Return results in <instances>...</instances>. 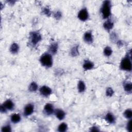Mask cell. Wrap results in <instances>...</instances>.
<instances>
[{"label": "cell", "mask_w": 132, "mask_h": 132, "mask_svg": "<svg viewBox=\"0 0 132 132\" xmlns=\"http://www.w3.org/2000/svg\"><path fill=\"white\" fill-rule=\"evenodd\" d=\"M114 26V22L110 19H107L103 23L104 28L108 31H110Z\"/></svg>", "instance_id": "4fadbf2b"}, {"label": "cell", "mask_w": 132, "mask_h": 132, "mask_svg": "<svg viewBox=\"0 0 132 132\" xmlns=\"http://www.w3.org/2000/svg\"><path fill=\"white\" fill-rule=\"evenodd\" d=\"M131 124H132L131 119L128 120V121H127V122L126 123V129L128 132H131V131H132Z\"/></svg>", "instance_id": "83f0119b"}, {"label": "cell", "mask_w": 132, "mask_h": 132, "mask_svg": "<svg viewBox=\"0 0 132 132\" xmlns=\"http://www.w3.org/2000/svg\"><path fill=\"white\" fill-rule=\"evenodd\" d=\"M54 16L56 20H59L62 17V13L60 11H56L54 14Z\"/></svg>", "instance_id": "f546056e"}, {"label": "cell", "mask_w": 132, "mask_h": 132, "mask_svg": "<svg viewBox=\"0 0 132 132\" xmlns=\"http://www.w3.org/2000/svg\"><path fill=\"white\" fill-rule=\"evenodd\" d=\"M42 13L44 15H46L47 16H50L51 15V11L50 9H49V8L47 7H45L43 8V9L42 10Z\"/></svg>", "instance_id": "f1b7e54d"}, {"label": "cell", "mask_w": 132, "mask_h": 132, "mask_svg": "<svg viewBox=\"0 0 132 132\" xmlns=\"http://www.w3.org/2000/svg\"><path fill=\"white\" fill-rule=\"evenodd\" d=\"M123 89L125 92L128 94L131 93L132 92V83L131 81H126L123 84Z\"/></svg>", "instance_id": "9a60e30c"}, {"label": "cell", "mask_w": 132, "mask_h": 132, "mask_svg": "<svg viewBox=\"0 0 132 132\" xmlns=\"http://www.w3.org/2000/svg\"><path fill=\"white\" fill-rule=\"evenodd\" d=\"M12 131L11 126L10 124H6L3 126L1 128L2 132H11Z\"/></svg>", "instance_id": "d4e9b609"}, {"label": "cell", "mask_w": 132, "mask_h": 132, "mask_svg": "<svg viewBox=\"0 0 132 132\" xmlns=\"http://www.w3.org/2000/svg\"><path fill=\"white\" fill-rule=\"evenodd\" d=\"M68 129V124L65 122L61 123L57 127V131L59 132H65Z\"/></svg>", "instance_id": "44dd1931"}, {"label": "cell", "mask_w": 132, "mask_h": 132, "mask_svg": "<svg viewBox=\"0 0 132 132\" xmlns=\"http://www.w3.org/2000/svg\"><path fill=\"white\" fill-rule=\"evenodd\" d=\"M117 44L118 46H122L123 45V42L121 40H118L117 42Z\"/></svg>", "instance_id": "d6a6232c"}, {"label": "cell", "mask_w": 132, "mask_h": 132, "mask_svg": "<svg viewBox=\"0 0 132 132\" xmlns=\"http://www.w3.org/2000/svg\"><path fill=\"white\" fill-rule=\"evenodd\" d=\"M39 91L41 95L45 97H48L52 93V89L50 87L46 85H43L41 86L39 89Z\"/></svg>", "instance_id": "8992f818"}, {"label": "cell", "mask_w": 132, "mask_h": 132, "mask_svg": "<svg viewBox=\"0 0 132 132\" xmlns=\"http://www.w3.org/2000/svg\"><path fill=\"white\" fill-rule=\"evenodd\" d=\"M78 19L81 21H86L89 19V14L86 7L82 8L78 12L77 14Z\"/></svg>", "instance_id": "5b68a950"}, {"label": "cell", "mask_w": 132, "mask_h": 132, "mask_svg": "<svg viewBox=\"0 0 132 132\" xmlns=\"http://www.w3.org/2000/svg\"><path fill=\"white\" fill-rule=\"evenodd\" d=\"M86 89V86L85 82L82 80H79L77 83L78 92L79 93H83L85 91Z\"/></svg>", "instance_id": "d6986e66"}, {"label": "cell", "mask_w": 132, "mask_h": 132, "mask_svg": "<svg viewBox=\"0 0 132 132\" xmlns=\"http://www.w3.org/2000/svg\"><path fill=\"white\" fill-rule=\"evenodd\" d=\"M100 130L99 127L96 126H92L90 128V131H98Z\"/></svg>", "instance_id": "4dcf8cb0"}, {"label": "cell", "mask_w": 132, "mask_h": 132, "mask_svg": "<svg viewBox=\"0 0 132 132\" xmlns=\"http://www.w3.org/2000/svg\"><path fill=\"white\" fill-rule=\"evenodd\" d=\"M35 110V106L31 103H28L26 105L23 109V114L25 117H28L31 115Z\"/></svg>", "instance_id": "52a82bcc"}, {"label": "cell", "mask_w": 132, "mask_h": 132, "mask_svg": "<svg viewBox=\"0 0 132 132\" xmlns=\"http://www.w3.org/2000/svg\"><path fill=\"white\" fill-rule=\"evenodd\" d=\"M110 38L111 41H112V42H116L119 40H118V36L117 35V34L115 32H112L110 35Z\"/></svg>", "instance_id": "484cf974"}, {"label": "cell", "mask_w": 132, "mask_h": 132, "mask_svg": "<svg viewBox=\"0 0 132 132\" xmlns=\"http://www.w3.org/2000/svg\"><path fill=\"white\" fill-rule=\"evenodd\" d=\"M7 109L3 105V104H2L1 105V107H0V111L2 113H6L7 112Z\"/></svg>", "instance_id": "1f68e13d"}, {"label": "cell", "mask_w": 132, "mask_h": 132, "mask_svg": "<svg viewBox=\"0 0 132 132\" xmlns=\"http://www.w3.org/2000/svg\"><path fill=\"white\" fill-rule=\"evenodd\" d=\"M48 52L52 55L57 54L58 50V44L57 42H54L52 43L48 47Z\"/></svg>", "instance_id": "8fae6325"}, {"label": "cell", "mask_w": 132, "mask_h": 132, "mask_svg": "<svg viewBox=\"0 0 132 132\" xmlns=\"http://www.w3.org/2000/svg\"><path fill=\"white\" fill-rule=\"evenodd\" d=\"M111 4L109 1L103 2L101 7V13L103 19H108L111 15Z\"/></svg>", "instance_id": "3957f363"}, {"label": "cell", "mask_w": 132, "mask_h": 132, "mask_svg": "<svg viewBox=\"0 0 132 132\" xmlns=\"http://www.w3.org/2000/svg\"><path fill=\"white\" fill-rule=\"evenodd\" d=\"M83 39L85 42L88 44H92L94 41V38L91 31H87L85 32L83 36Z\"/></svg>", "instance_id": "9c48e42d"}, {"label": "cell", "mask_w": 132, "mask_h": 132, "mask_svg": "<svg viewBox=\"0 0 132 132\" xmlns=\"http://www.w3.org/2000/svg\"><path fill=\"white\" fill-rule=\"evenodd\" d=\"M3 105L6 108L7 110H12L14 108V104L13 102L10 99L6 100L3 103Z\"/></svg>", "instance_id": "2e32d148"}, {"label": "cell", "mask_w": 132, "mask_h": 132, "mask_svg": "<svg viewBox=\"0 0 132 132\" xmlns=\"http://www.w3.org/2000/svg\"><path fill=\"white\" fill-rule=\"evenodd\" d=\"M10 120L14 124L18 123L21 120V116L19 113H13L10 116Z\"/></svg>", "instance_id": "ac0fdd59"}, {"label": "cell", "mask_w": 132, "mask_h": 132, "mask_svg": "<svg viewBox=\"0 0 132 132\" xmlns=\"http://www.w3.org/2000/svg\"><path fill=\"white\" fill-rule=\"evenodd\" d=\"M131 51L129 50L124 57L121 59L120 64V69L124 71L130 72L132 70Z\"/></svg>", "instance_id": "6da1fadb"}, {"label": "cell", "mask_w": 132, "mask_h": 132, "mask_svg": "<svg viewBox=\"0 0 132 132\" xmlns=\"http://www.w3.org/2000/svg\"><path fill=\"white\" fill-rule=\"evenodd\" d=\"M123 116L126 119L129 120L132 118V110L131 108H128L124 110L123 113Z\"/></svg>", "instance_id": "603a6c76"}, {"label": "cell", "mask_w": 132, "mask_h": 132, "mask_svg": "<svg viewBox=\"0 0 132 132\" xmlns=\"http://www.w3.org/2000/svg\"><path fill=\"white\" fill-rule=\"evenodd\" d=\"M39 61L43 67L46 68H51L53 64V55L48 52L44 53L40 56Z\"/></svg>", "instance_id": "7a4b0ae2"}, {"label": "cell", "mask_w": 132, "mask_h": 132, "mask_svg": "<svg viewBox=\"0 0 132 132\" xmlns=\"http://www.w3.org/2000/svg\"><path fill=\"white\" fill-rule=\"evenodd\" d=\"M55 109L54 106L52 104L47 103L44 106L43 112L46 116H51L54 113Z\"/></svg>", "instance_id": "ba28073f"}, {"label": "cell", "mask_w": 132, "mask_h": 132, "mask_svg": "<svg viewBox=\"0 0 132 132\" xmlns=\"http://www.w3.org/2000/svg\"><path fill=\"white\" fill-rule=\"evenodd\" d=\"M79 46L78 45H74L70 51V54L72 57H76L79 55Z\"/></svg>", "instance_id": "ffe728a7"}, {"label": "cell", "mask_w": 132, "mask_h": 132, "mask_svg": "<svg viewBox=\"0 0 132 132\" xmlns=\"http://www.w3.org/2000/svg\"><path fill=\"white\" fill-rule=\"evenodd\" d=\"M29 41L32 46H36L42 40V36L38 31H32L30 32Z\"/></svg>", "instance_id": "277c9868"}, {"label": "cell", "mask_w": 132, "mask_h": 132, "mask_svg": "<svg viewBox=\"0 0 132 132\" xmlns=\"http://www.w3.org/2000/svg\"><path fill=\"white\" fill-rule=\"evenodd\" d=\"M113 51L111 47L109 46H106L103 50V54L106 57H109L112 54Z\"/></svg>", "instance_id": "cb8c5ba5"}, {"label": "cell", "mask_w": 132, "mask_h": 132, "mask_svg": "<svg viewBox=\"0 0 132 132\" xmlns=\"http://www.w3.org/2000/svg\"><path fill=\"white\" fill-rule=\"evenodd\" d=\"M20 50V46L19 44L15 42L12 43L10 46L9 51L11 54H17Z\"/></svg>", "instance_id": "e0dca14e"}, {"label": "cell", "mask_w": 132, "mask_h": 132, "mask_svg": "<svg viewBox=\"0 0 132 132\" xmlns=\"http://www.w3.org/2000/svg\"><path fill=\"white\" fill-rule=\"evenodd\" d=\"M114 94V90L111 87H107L106 89V95L107 96L111 97Z\"/></svg>", "instance_id": "4316f807"}, {"label": "cell", "mask_w": 132, "mask_h": 132, "mask_svg": "<svg viewBox=\"0 0 132 132\" xmlns=\"http://www.w3.org/2000/svg\"><path fill=\"white\" fill-rule=\"evenodd\" d=\"M38 85L35 81H32L28 86V90L31 92H35L38 89Z\"/></svg>", "instance_id": "7402d4cb"}, {"label": "cell", "mask_w": 132, "mask_h": 132, "mask_svg": "<svg viewBox=\"0 0 132 132\" xmlns=\"http://www.w3.org/2000/svg\"><path fill=\"white\" fill-rule=\"evenodd\" d=\"M94 64L92 61L88 59H86L84 61V62L82 64V68L85 71L91 70L94 68Z\"/></svg>", "instance_id": "7c38bea8"}, {"label": "cell", "mask_w": 132, "mask_h": 132, "mask_svg": "<svg viewBox=\"0 0 132 132\" xmlns=\"http://www.w3.org/2000/svg\"><path fill=\"white\" fill-rule=\"evenodd\" d=\"M57 119L60 121L63 120L65 117V111L61 109H55L54 113Z\"/></svg>", "instance_id": "30bf717a"}, {"label": "cell", "mask_w": 132, "mask_h": 132, "mask_svg": "<svg viewBox=\"0 0 132 132\" xmlns=\"http://www.w3.org/2000/svg\"><path fill=\"white\" fill-rule=\"evenodd\" d=\"M105 121L110 124H114L115 122H116V117L114 116V115L112 113V112H109L108 113H107L105 116Z\"/></svg>", "instance_id": "5bb4252c"}]
</instances>
